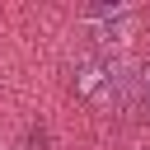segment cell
Masks as SVG:
<instances>
[{"label": "cell", "mask_w": 150, "mask_h": 150, "mask_svg": "<svg viewBox=\"0 0 150 150\" xmlns=\"http://www.w3.org/2000/svg\"><path fill=\"white\" fill-rule=\"evenodd\" d=\"M141 94H145V108H150V66H145V75H141Z\"/></svg>", "instance_id": "277c9868"}, {"label": "cell", "mask_w": 150, "mask_h": 150, "mask_svg": "<svg viewBox=\"0 0 150 150\" xmlns=\"http://www.w3.org/2000/svg\"><path fill=\"white\" fill-rule=\"evenodd\" d=\"M122 14H127L122 5H84L80 9V19H122Z\"/></svg>", "instance_id": "7a4b0ae2"}, {"label": "cell", "mask_w": 150, "mask_h": 150, "mask_svg": "<svg viewBox=\"0 0 150 150\" xmlns=\"http://www.w3.org/2000/svg\"><path fill=\"white\" fill-rule=\"evenodd\" d=\"M47 145V131L42 127H28V150H42Z\"/></svg>", "instance_id": "3957f363"}, {"label": "cell", "mask_w": 150, "mask_h": 150, "mask_svg": "<svg viewBox=\"0 0 150 150\" xmlns=\"http://www.w3.org/2000/svg\"><path fill=\"white\" fill-rule=\"evenodd\" d=\"M70 84L80 98H89L94 108H117L127 103V66L112 52H84L70 66Z\"/></svg>", "instance_id": "6da1fadb"}]
</instances>
